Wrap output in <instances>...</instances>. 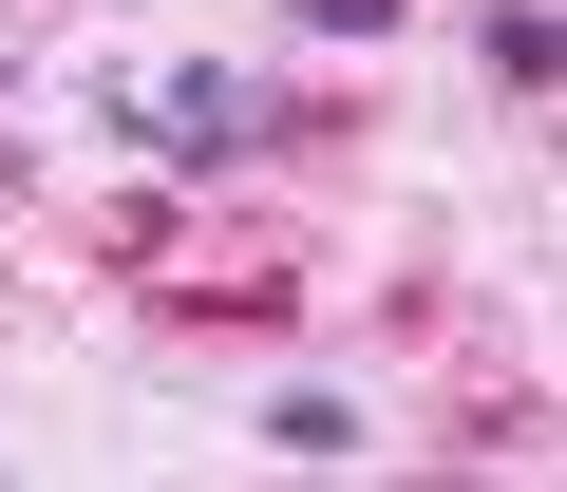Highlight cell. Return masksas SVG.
<instances>
[{
	"label": "cell",
	"mask_w": 567,
	"mask_h": 492,
	"mask_svg": "<svg viewBox=\"0 0 567 492\" xmlns=\"http://www.w3.org/2000/svg\"><path fill=\"white\" fill-rule=\"evenodd\" d=\"M133 114H152V152H246V133H265V95H246L227 58H208V76H152Z\"/></svg>",
	"instance_id": "obj_1"
},
{
	"label": "cell",
	"mask_w": 567,
	"mask_h": 492,
	"mask_svg": "<svg viewBox=\"0 0 567 492\" xmlns=\"http://www.w3.org/2000/svg\"><path fill=\"white\" fill-rule=\"evenodd\" d=\"M548 58H567V39H548V0H492V76H511V95H548Z\"/></svg>",
	"instance_id": "obj_2"
},
{
	"label": "cell",
	"mask_w": 567,
	"mask_h": 492,
	"mask_svg": "<svg viewBox=\"0 0 567 492\" xmlns=\"http://www.w3.org/2000/svg\"><path fill=\"white\" fill-rule=\"evenodd\" d=\"M265 454H303V473H341V454H360V417H341V398H284V417H265Z\"/></svg>",
	"instance_id": "obj_3"
},
{
	"label": "cell",
	"mask_w": 567,
	"mask_h": 492,
	"mask_svg": "<svg viewBox=\"0 0 567 492\" xmlns=\"http://www.w3.org/2000/svg\"><path fill=\"white\" fill-rule=\"evenodd\" d=\"M303 20H360V39H379V20H398V0H303Z\"/></svg>",
	"instance_id": "obj_4"
}]
</instances>
